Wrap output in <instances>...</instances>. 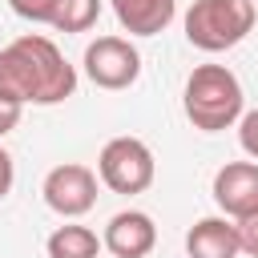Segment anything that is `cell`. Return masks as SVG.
Wrapping results in <instances>:
<instances>
[{
	"mask_svg": "<svg viewBox=\"0 0 258 258\" xmlns=\"http://www.w3.org/2000/svg\"><path fill=\"white\" fill-rule=\"evenodd\" d=\"M77 93V69L48 36H16L0 48V97L16 105H60Z\"/></svg>",
	"mask_w": 258,
	"mask_h": 258,
	"instance_id": "cell-1",
	"label": "cell"
},
{
	"mask_svg": "<svg viewBox=\"0 0 258 258\" xmlns=\"http://www.w3.org/2000/svg\"><path fill=\"white\" fill-rule=\"evenodd\" d=\"M242 81L226 69V64H198L185 81L181 93V109L189 117L194 129L202 133H222L242 117Z\"/></svg>",
	"mask_w": 258,
	"mask_h": 258,
	"instance_id": "cell-2",
	"label": "cell"
},
{
	"mask_svg": "<svg viewBox=\"0 0 258 258\" xmlns=\"http://www.w3.org/2000/svg\"><path fill=\"white\" fill-rule=\"evenodd\" d=\"M254 20V0H194L185 12V40L202 52H226L250 36Z\"/></svg>",
	"mask_w": 258,
	"mask_h": 258,
	"instance_id": "cell-3",
	"label": "cell"
},
{
	"mask_svg": "<svg viewBox=\"0 0 258 258\" xmlns=\"http://www.w3.org/2000/svg\"><path fill=\"white\" fill-rule=\"evenodd\" d=\"M97 173L113 194H145L157 177L153 149L141 137H113L97 157Z\"/></svg>",
	"mask_w": 258,
	"mask_h": 258,
	"instance_id": "cell-4",
	"label": "cell"
},
{
	"mask_svg": "<svg viewBox=\"0 0 258 258\" xmlns=\"http://www.w3.org/2000/svg\"><path fill=\"white\" fill-rule=\"evenodd\" d=\"M85 73L97 89L121 93L141 77V52L125 36H97L85 48Z\"/></svg>",
	"mask_w": 258,
	"mask_h": 258,
	"instance_id": "cell-5",
	"label": "cell"
},
{
	"mask_svg": "<svg viewBox=\"0 0 258 258\" xmlns=\"http://www.w3.org/2000/svg\"><path fill=\"white\" fill-rule=\"evenodd\" d=\"M44 202L60 218H81L97 206V173L81 161H64L44 177Z\"/></svg>",
	"mask_w": 258,
	"mask_h": 258,
	"instance_id": "cell-6",
	"label": "cell"
},
{
	"mask_svg": "<svg viewBox=\"0 0 258 258\" xmlns=\"http://www.w3.org/2000/svg\"><path fill=\"white\" fill-rule=\"evenodd\" d=\"M214 202L230 218L258 210V161H226L214 173Z\"/></svg>",
	"mask_w": 258,
	"mask_h": 258,
	"instance_id": "cell-7",
	"label": "cell"
},
{
	"mask_svg": "<svg viewBox=\"0 0 258 258\" xmlns=\"http://www.w3.org/2000/svg\"><path fill=\"white\" fill-rule=\"evenodd\" d=\"M101 246H105L113 258H145V254L157 246V226H153V218L141 214V210H121V214L109 218Z\"/></svg>",
	"mask_w": 258,
	"mask_h": 258,
	"instance_id": "cell-8",
	"label": "cell"
},
{
	"mask_svg": "<svg viewBox=\"0 0 258 258\" xmlns=\"http://www.w3.org/2000/svg\"><path fill=\"white\" fill-rule=\"evenodd\" d=\"M109 4L129 36H157L177 16V0H109Z\"/></svg>",
	"mask_w": 258,
	"mask_h": 258,
	"instance_id": "cell-9",
	"label": "cell"
},
{
	"mask_svg": "<svg viewBox=\"0 0 258 258\" xmlns=\"http://www.w3.org/2000/svg\"><path fill=\"white\" fill-rule=\"evenodd\" d=\"M185 250H189V258H238V250H242L238 226L226 218H202L189 226Z\"/></svg>",
	"mask_w": 258,
	"mask_h": 258,
	"instance_id": "cell-10",
	"label": "cell"
},
{
	"mask_svg": "<svg viewBox=\"0 0 258 258\" xmlns=\"http://www.w3.org/2000/svg\"><path fill=\"white\" fill-rule=\"evenodd\" d=\"M48 258H97L101 254V238L89 230V226H56L44 242Z\"/></svg>",
	"mask_w": 258,
	"mask_h": 258,
	"instance_id": "cell-11",
	"label": "cell"
},
{
	"mask_svg": "<svg viewBox=\"0 0 258 258\" xmlns=\"http://www.w3.org/2000/svg\"><path fill=\"white\" fill-rule=\"evenodd\" d=\"M101 16V0H56L52 28L56 32H89Z\"/></svg>",
	"mask_w": 258,
	"mask_h": 258,
	"instance_id": "cell-12",
	"label": "cell"
},
{
	"mask_svg": "<svg viewBox=\"0 0 258 258\" xmlns=\"http://www.w3.org/2000/svg\"><path fill=\"white\" fill-rule=\"evenodd\" d=\"M8 8H12L20 20H32V24H52L56 0H8Z\"/></svg>",
	"mask_w": 258,
	"mask_h": 258,
	"instance_id": "cell-13",
	"label": "cell"
},
{
	"mask_svg": "<svg viewBox=\"0 0 258 258\" xmlns=\"http://www.w3.org/2000/svg\"><path fill=\"white\" fill-rule=\"evenodd\" d=\"M234 226H238V242H242V250H246L250 258H258V210L242 214Z\"/></svg>",
	"mask_w": 258,
	"mask_h": 258,
	"instance_id": "cell-14",
	"label": "cell"
},
{
	"mask_svg": "<svg viewBox=\"0 0 258 258\" xmlns=\"http://www.w3.org/2000/svg\"><path fill=\"white\" fill-rule=\"evenodd\" d=\"M238 141H242V149L258 161V109H250V113L238 117Z\"/></svg>",
	"mask_w": 258,
	"mask_h": 258,
	"instance_id": "cell-15",
	"label": "cell"
},
{
	"mask_svg": "<svg viewBox=\"0 0 258 258\" xmlns=\"http://www.w3.org/2000/svg\"><path fill=\"white\" fill-rule=\"evenodd\" d=\"M20 117H24V105H16V101L0 97V137H4V133H12V129L20 125Z\"/></svg>",
	"mask_w": 258,
	"mask_h": 258,
	"instance_id": "cell-16",
	"label": "cell"
},
{
	"mask_svg": "<svg viewBox=\"0 0 258 258\" xmlns=\"http://www.w3.org/2000/svg\"><path fill=\"white\" fill-rule=\"evenodd\" d=\"M12 177H16V169H12V153L0 145V198H8V189H12Z\"/></svg>",
	"mask_w": 258,
	"mask_h": 258,
	"instance_id": "cell-17",
	"label": "cell"
}]
</instances>
